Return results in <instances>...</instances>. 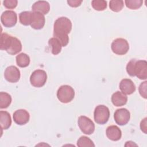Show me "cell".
<instances>
[{
	"label": "cell",
	"instance_id": "8",
	"mask_svg": "<svg viewBox=\"0 0 147 147\" xmlns=\"http://www.w3.org/2000/svg\"><path fill=\"white\" fill-rule=\"evenodd\" d=\"M1 21L5 27H13L17 21V13L13 10H6L1 14Z\"/></svg>",
	"mask_w": 147,
	"mask_h": 147
},
{
	"label": "cell",
	"instance_id": "29",
	"mask_svg": "<svg viewBox=\"0 0 147 147\" xmlns=\"http://www.w3.org/2000/svg\"><path fill=\"white\" fill-rule=\"evenodd\" d=\"M146 81H145L142 83H141L139 86L138 88V90H139V92L140 94L141 95V96L143 98H144L145 99H146Z\"/></svg>",
	"mask_w": 147,
	"mask_h": 147
},
{
	"label": "cell",
	"instance_id": "3",
	"mask_svg": "<svg viewBox=\"0 0 147 147\" xmlns=\"http://www.w3.org/2000/svg\"><path fill=\"white\" fill-rule=\"evenodd\" d=\"M75 96L74 88L68 85L60 86L57 91V98L60 102L67 103L71 102Z\"/></svg>",
	"mask_w": 147,
	"mask_h": 147
},
{
	"label": "cell",
	"instance_id": "7",
	"mask_svg": "<svg viewBox=\"0 0 147 147\" xmlns=\"http://www.w3.org/2000/svg\"><path fill=\"white\" fill-rule=\"evenodd\" d=\"M78 126L83 133L87 135L92 134L95 130V125L88 117L81 115L78 118Z\"/></svg>",
	"mask_w": 147,
	"mask_h": 147
},
{
	"label": "cell",
	"instance_id": "30",
	"mask_svg": "<svg viewBox=\"0 0 147 147\" xmlns=\"http://www.w3.org/2000/svg\"><path fill=\"white\" fill-rule=\"evenodd\" d=\"M83 1H79V0H69L67 1V3L68 5L72 7H77L79 6L81 3H82Z\"/></svg>",
	"mask_w": 147,
	"mask_h": 147
},
{
	"label": "cell",
	"instance_id": "9",
	"mask_svg": "<svg viewBox=\"0 0 147 147\" xmlns=\"http://www.w3.org/2000/svg\"><path fill=\"white\" fill-rule=\"evenodd\" d=\"M114 121L117 124L120 126L126 125L130 118L129 111L125 108L117 109L114 114Z\"/></svg>",
	"mask_w": 147,
	"mask_h": 147
},
{
	"label": "cell",
	"instance_id": "11",
	"mask_svg": "<svg viewBox=\"0 0 147 147\" xmlns=\"http://www.w3.org/2000/svg\"><path fill=\"white\" fill-rule=\"evenodd\" d=\"M21 74L18 68L14 65L7 67L4 72L5 79L9 82L16 83L19 81Z\"/></svg>",
	"mask_w": 147,
	"mask_h": 147
},
{
	"label": "cell",
	"instance_id": "21",
	"mask_svg": "<svg viewBox=\"0 0 147 147\" xmlns=\"http://www.w3.org/2000/svg\"><path fill=\"white\" fill-rule=\"evenodd\" d=\"M11 103V97L10 95L5 92H0V108L6 109L8 107Z\"/></svg>",
	"mask_w": 147,
	"mask_h": 147
},
{
	"label": "cell",
	"instance_id": "1",
	"mask_svg": "<svg viewBox=\"0 0 147 147\" xmlns=\"http://www.w3.org/2000/svg\"><path fill=\"white\" fill-rule=\"evenodd\" d=\"M72 29L71 20L65 17L58 18L53 25V37L57 38L62 47H65L69 42L68 34Z\"/></svg>",
	"mask_w": 147,
	"mask_h": 147
},
{
	"label": "cell",
	"instance_id": "27",
	"mask_svg": "<svg viewBox=\"0 0 147 147\" xmlns=\"http://www.w3.org/2000/svg\"><path fill=\"white\" fill-rule=\"evenodd\" d=\"M137 59H133L130 60L126 65V71L130 76H134V67Z\"/></svg>",
	"mask_w": 147,
	"mask_h": 147
},
{
	"label": "cell",
	"instance_id": "16",
	"mask_svg": "<svg viewBox=\"0 0 147 147\" xmlns=\"http://www.w3.org/2000/svg\"><path fill=\"white\" fill-rule=\"evenodd\" d=\"M33 11L39 12L42 14H47L50 10V5L45 1H38L32 6Z\"/></svg>",
	"mask_w": 147,
	"mask_h": 147
},
{
	"label": "cell",
	"instance_id": "25",
	"mask_svg": "<svg viewBox=\"0 0 147 147\" xmlns=\"http://www.w3.org/2000/svg\"><path fill=\"white\" fill-rule=\"evenodd\" d=\"M91 6L97 11H103L107 7V1L104 0H94L91 2Z\"/></svg>",
	"mask_w": 147,
	"mask_h": 147
},
{
	"label": "cell",
	"instance_id": "13",
	"mask_svg": "<svg viewBox=\"0 0 147 147\" xmlns=\"http://www.w3.org/2000/svg\"><path fill=\"white\" fill-rule=\"evenodd\" d=\"M13 117L16 123L19 125H24L29 122L30 115L26 110L19 109L13 113Z\"/></svg>",
	"mask_w": 147,
	"mask_h": 147
},
{
	"label": "cell",
	"instance_id": "31",
	"mask_svg": "<svg viewBox=\"0 0 147 147\" xmlns=\"http://www.w3.org/2000/svg\"><path fill=\"white\" fill-rule=\"evenodd\" d=\"M140 128L145 134H146V118H145L141 121L140 123Z\"/></svg>",
	"mask_w": 147,
	"mask_h": 147
},
{
	"label": "cell",
	"instance_id": "23",
	"mask_svg": "<svg viewBox=\"0 0 147 147\" xmlns=\"http://www.w3.org/2000/svg\"><path fill=\"white\" fill-rule=\"evenodd\" d=\"M77 145L79 147H92L95 146L92 141L88 137L83 136H81L77 141Z\"/></svg>",
	"mask_w": 147,
	"mask_h": 147
},
{
	"label": "cell",
	"instance_id": "24",
	"mask_svg": "<svg viewBox=\"0 0 147 147\" xmlns=\"http://www.w3.org/2000/svg\"><path fill=\"white\" fill-rule=\"evenodd\" d=\"M124 6L122 0H111L109 2L110 9L114 12H119L122 10Z\"/></svg>",
	"mask_w": 147,
	"mask_h": 147
},
{
	"label": "cell",
	"instance_id": "12",
	"mask_svg": "<svg viewBox=\"0 0 147 147\" xmlns=\"http://www.w3.org/2000/svg\"><path fill=\"white\" fill-rule=\"evenodd\" d=\"M45 18L44 15L39 13L32 11L30 17V26L36 30L41 29L45 25Z\"/></svg>",
	"mask_w": 147,
	"mask_h": 147
},
{
	"label": "cell",
	"instance_id": "5",
	"mask_svg": "<svg viewBox=\"0 0 147 147\" xmlns=\"http://www.w3.org/2000/svg\"><path fill=\"white\" fill-rule=\"evenodd\" d=\"M47 80V75L42 69H36L30 75V84L34 87H41L45 85Z\"/></svg>",
	"mask_w": 147,
	"mask_h": 147
},
{
	"label": "cell",
	"instance_id": "18",
	"mask_svg": "<svg viewBox=\"0 0 147 147\" xmlns=\"http://www.w3.org/2000/svg\"><path fill=\"white\" fill-rule=\"evenodd\" d=\"M0 124L3 130L9 129L11 125V118L10 114L6 111H0Z\"/></svg>",
	"mask_w": 147,
	"mask_h": 147
},
{
	"label": "cell",
	"instance_id": "26",
	"mask_svg": "<svg viewBox=\"0 0 147 147\" xmlns=\"http://www.w3.org/2000/svg\"><path fill=\"white\" fill-rule=\"evenodd\" d=\"M125 3L127 8L136 10L141 7L143 1L142 0H126Z\"/></svg>",
	"mask_w": 147,
	"mask_h": 147
},
{
	"label": "cell",
	"instance_id": "4",
	"mask_svg": "<svg viewBox=\"0 0 147 147\" xmlns=\"http://www.w3.org/2000/svg\"><path fill=\"white\" fill-rule=\"evenodd\" d=\"M110 117V110L109 108L103 105L97 106L94 112L95 122L99 125H104L108 121Z\"/></svg>",
	"mask_w": 147,
	"mask_h": 147
},
{
	"label": "cell",
	"instance_id": "17",
	"mask_svg": "<svg viewBox=\"0 0 147 147\" xmlns=\"http://www.w3.org/2000/svg\"><path fill=\"white\" fill-rule=\"evenodd\" d=\"M111 100L114 106L117 107L122 106L126 104L127 96L123 92L118 91L113 94Z\"/></svg>",
	"mask_w": 147,
	"mask_h": 147
},
{
	"label": "cell",
	"instance_id": "22",
	"mask_svg": "<svg viewBox=\"0 0 147 147\" xmlns=\"http://www.w3.org/2000/svg\"><path fill=\"white\" fill-rule=\"evenodd\" d=\"M32 11H24L19 14V20L20 23L25 26L30 25Z\"/></svg>",
	"mask_w": 147,
	"mask_h": 147
},
{
	"label": "cell",
	"instance_id": "20",
	"mask_svg": "<svg viewBox=\"0 0 147 147\" xmlns=\"http://www.w3.org/2000/svg\"><path fill=\"white\" fill-rule=\"evenodd\" d=\"M16 63L18 67L21 68H25L28 67L30 63L29 56L24 53H21L17 55Z\"/></svg>",
	"mask_w": 147,
	"mask_h": 147
},
{
	"label": "cell",
	"instance_id": "19",
	"mask_svg": "<svg viewBox=\"0 0 147 147\" xmlns=\"http://www.w3.org/2000/svg\"><path fill=\"white\" fill-rule=\"evenodd\" d=\"M48 44L51 47L52 53L54 55H58L61 51L62 45L60 41L55 37H52L48 40Z\"/></svg>",
	"mask_w": 147,
	"mask_h": 147
},
{
	"label": "cell",
	"instance_id": "14",
	"mask_svg": "<svg viewBox=\"0 0 147 147\" xmlns=\"http://www.w3.org/2000/svg\"><path fill=\"white\" fill-rule=\"evenodd\" d=\"M119 89L123 94L126 95H130L135 92L136 87L131 79H123L119 83Z\"/></svg>",
	"mask_w": 147,
	"mask_h": 147
},
{
	"label": "cell",
	"instance_id": "6",
	"mask_svg": "<svg viewBox=\"0 0 147 147\" xmlns=\"http://www.w3.org/2000/svg\"><path fill=\"white\" fill-rule=\"evenodd\" d=\"M111 48L115 54L124 55L128 52L129 45L126 40L122 38H118L112 42Z\"/></svg>",
	"mask_w": 147,
	"mask_h": 147
},
{
	"label": "cell",
	"instance_id": "2",
	"mask_svg": "<svg viewBox=\"0 0 147 147\" xmlns=\"http://www.w3.org/2000/svg\"><path fill=\"white\" fill-rule=\"evenodd\" d=\"M1 49L5 50L7 53L14 55L22 50V44L19 39L7 33H2L1 36Z\"/></svg>",
	"mask_w": 147,
	"mask_h": 147
},
{
	"label": "cell",
	"instance_id": "28",
	"mask_svg": "<svg viewBox=\"0 0 147 147\" xmlns=\"http://www.w3.org/2000/svg\"><path fill=\"white\" fill-rule=\"evenodd\" d=\"M18 1L17 0H5L3 1V6L9 9H13L17 6Z\"/></svg>",
	"mask_w": 147,
	"mask_h": 147
},
{
	"label": "cell",
	"instance_id": "15",
	"mask_svg": "<svg viewBox=\"0 0 147 147\" xmlns=\"http://www.w3.org/2000/svg\"><path fill=\"white\" fill-rule=\"evenodd\" d=\"M106 134L107 138L113 141H117L121 139L122 131L116 125H111L107 127Z\"/></svg>",
	"mask_w": 147,
	"mask_h": 147
},
{
	"label": "cell",
	"instance_id": "10",
	"mask_svg": "<svg viewBox=\"0 0 147 147\" xmlns=\"http://www.w3.org/2000/svg\"><path fill=\"white\" fill-rule=\"evenodd\" d=\"M134 76L141 80L147 78V62L144 60H136L134 67Z\"/></svg>",
	"mask_w": 147,
	"mask_h": 147
}]
</instances>
